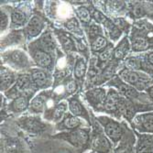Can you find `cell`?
<instances>
[{"label": "cell", "mask_w": 153, "mask_h": 153, "mask_svg": "<svg viewBox=\"0 0 153 153\" xmlns=\"http://www.w3.org/2000/svg\"><path fill=\"white\" fill-rule=\"evenodd\" d=\"M46 30V19L39 13H34L23 29L27 40L36 39Z\"/></svg>", "instance_id": "13"}, {"label": "cell", "mask_w": 153, "mask_h": 153, "mask_svg": "<svg viewBox=\"0 0 153 153\" xmlns=\"http://www.w3.org/2000/svg\"><path fill=\"white\" fill-rule=\"evenodd\" d=\"M53 153H72V151L67 148H62V149L55 150Z\"/></svg>", "instance_id": "39"}, {"label": "cell", "mask_w": 153, "mask_h": 153, "mask_svg": "<svg viewBox=\"0 0 153 153\" xmlns=\"http://www.w3.org/2000/svg\"><path fill=\"white\" fill-rule=\"evenodd\" d=\"M68 110L69 107L67 100H62L61 102L55 105V106L52 107L51 110L46 111L44 113V117L47 120L55 122L57 124L62 120L64 116L68 113Z\"/></svg>", "instance_id": "25"}, {"label": "cell", "mask_w": 153, "mask_h": 153, "mask_svg": "<svg viewBox=\"0 0 153 153\" xmlns=\"http://www.w3.org/2000/svg\"><path fill=\"white\" fill-rule=\"evenodd\" d=\"M107 90L105 87H93L85 92V99L94 112L102 113V107L106 99Z\"/></svg>", "instance_id": "15"}, {"label": "cell", "mask_w": 153, "mask_h": 153, "mask_svg": "<svg viewBox=\"0 0 153 153\" xmlns=\"http://www.w3.org/2000/svg\"><path fill=\"white\" fill-rule=\"evenodd\" d=\"M91 130L89 128H78L72 131L60 132L52 136L53 138L64 140L74 148L80 149L85 147L91 140Z\"/></svg>", "instance_id": "8"}, {"label": "cell", "mask_w": 153, "mask_h": 153, "mask_svg": "<svg viewBox=\"0 0 153 153\" xmlns=\"http://www.w3.org/2000/svg\"><path fill=\"white\" fill-rule=\"evenodd\" d=\"M19 74L12 69L1 64L0 67V90L1 93H5L9 90L18 79Z\"/></svg>", "instance_id": "23"}, {"label": "cell", "mask_w": 153, "mask_h": 153, "mask_svg": "<svg viewBox=\"0 0 153 153\" xmlns=\"http://www.w3.org/2000/svg\"><path fill=\"white\" fill-rule=\"evenodd\" d=\"M82 125V118H79L74 116L73 114H71L70 112H68L64 116L62 120L56 124V129L61 132L72 131V130L81 128Z\"/></svg>", "instance_id": "26"}, {"label": "cell", "mask_w": 153, "mask_h": 153, "mask_svg": "<svg viewBox=\"0 0 153 153\" xmlns=\"http://www.w3.org/2000/svg\"><path fill=\"white\" fill-rule=\"evenodd\" d=\"M99 127V123L94 125V129L91 136V146L95 153H111L112 144L105 132Z\"/></svg>", "instance_id": "14"}, {"label": "cell", "mask_w": 153, "mask_h": 153, "mask_svg": "<svg viewBox=\"0 0 153 153\" xmlns=\"http://www.w3.org/2000/svg\"><path fill=\"white\" fill-rule=\"evenodd\" d=\"M62 26L64 27V30L72 34L76 39L85 38V32H83L82 26L79 22L76 17H72L65 19L62 22Z\"/></svg>", "instance_id": "28"}, {"label": "cell", "mask_w": 153, "mask_h": 153, "mask_svg": "<svg viewBox=\"0 0 153 153\" xmlns=\"http://www.w3.org/2000/svg\"><path fill=\"white\" fill-rule=\"evenodd\" d=\"M130 52L132 51L128 36H123L114 48L112 61L120 64L122 62H125V60L129 56Z\"/></svg>", "instance_id": "22"}, {"label": "cell", "mask_w": 153, "mask_h": 153, "mask_svg": "<svg viewBox=\"0 0 153 153\" xmlns=\"http://www.w3.org/2000/svg\"><path fill=\"white\" fill-rule=\"evenodd\" d=\"M152 13V1H128L127 17L133 20V22L148 19Z\"/></svg>", "instance_id": "12"}, {"label": "cell", "mask_w": 153, "mask_h": 153, "mask_svg": "<svg viewBox=\"0 0 153 153\" xmlns=\"http://www.w3.org/2000/svg\"><path fill=\"white\" fill-rule=\"evenodd\" d=\"M117 75L123 82L142 93H145L149 87L153 85L152 76L143 72L131 70L125 66H123L117 72Z\"/></svg>", "instance_id": "4"}, {"label": "cell", "mask_w": 153, "mask_h": 153, "mask_svg": "<svg viewBox=\"0 0 153 153\" xmlns=\"http://www.w3.org/2000/svg\"><path fill=\"white\" fill-rule=\"evenodd\" d=\"M96 121L102 126L105 134L114 145L118 144L123 140L126 131L128 130V128H125V125L119 121L105 116L97 117Z\"/></svg>", "instance_id": "6"}, {"label": "cell", "mask_w": 153, "mask_h": 153, "mask_svg": "<svg viewBox=\"0 0 153 153\" xmlns=\"http://www.w3.org/2000/svg\"><path fill=\"white\" fill-rule=\"evenodd\" d=\"M107 85L112 87V88H115L124 97H126L127 99H128V100H130L136 104L153 106V104L149 101L146 93H142V92L137 91L133 86H131L125 82H123L118 77L117 74L115 75L107 82Z\"/></svg>", "instance_id": "3"}, {"label": "cell", "mask_w": 153, "mask_h": 153, "mask_svg": "<svg viewBox=\"0 0 153 153\" xmlns=\"http://www.w3.org/2000/svg\"><path fill=\"white\" fill-rule=\"evenodd\" d=\"M145 93L147 94V95H148V97H149V101L153 104V85H151L150 87H149V88L146 90Z\"/></svg>", "instance_id": "38"}, {"label": "cell", "mask_w": 153, "mask_h": 153, "mask_svg": "<svg viewBox=\"0 0 153 153\" xmlns=\"http://www.w3.org/2000/svg\"><path fill=\"white\" fill-rule=\"evenodd\" d=\"M21 145L17 138L1 140V153H19Z\"/></svg>", "instance_id": "34"}, {"label": "cell", "mask_w": 153, "mask_h": 153, "mask_svg": "<svg viewBox=\"0 0 153 153\" xmlns=\"http://www.w3.org/2000/svg\"><path fill=\"white\" fill-rule=\"evenodd\" d=\"M112 20L114 21V23L117 25V27L122 31V33L124 34V36L126 35H129L130 31H131V27H132V24L129 23V21L125 18V17H118V18H111Z\"/></svg>", "instance_id": "36"}, {"label": "cell", "mask_w": 153, "mask_h": 153, "mask_svg": "<svg viewBox=\"0 0 153 153\" xmlns=\"http://www.w3.org/2000/svg\"><path fill=\"white\" fill-rule=\"evenodd\" d=\"M140 72H143L153 77V51L140 53Z\"/></svg>", "instance_id": "33"}, {"label": "cell", "mask_w": 153, "mask_h": 153, "mask_svg": "<svg viewBox=\"0 0 153 153\" xmlns=\"http://www.w3.org/2000/svg\"><path fill=\"white\" fill-rule=\"evenodd\" d=\"M88 43L90 45V51L93 55L99 54L102 51H104L108 44L110 43L108 39L104 34H99L88 39Z\"/></svg>", "instance_id": "30"}, {"label": "cell", "mask_w": 153, "mask_h": 153, "mask_svg": "<svg viewBox=\"0 0 153 153\" xmlns=\"http://www.w3.org/2000/svg\"><path fill=\"white\" fill-rule=\"evenodd\" d=\"M29 53L30 59L38 68L44 69L53 74L57 55L52 54L41 48L36 40H33L29 45Z\"/></svg>", "instance_id": "5"}, {"label": "cell", "mask_w": 153, "mask_h": 153, "mask_svg": "<svg viewBox=\"0 0 153 153\" xmlns=\"http://www.w3.org/2000/svg\"><path fill=\"white\" fill-rule=\"evenodd\" d=\"M53 32L61 45L62 51L65 54L67 55L76 54L75 52H77V47L75 42V38L72 34H70L64 30L57 29V27H55Z\"/></svg>", "instance_id": "19"}, {"label": "cell", "mask_w": 153, "mask_h": 153, "mask_svg": "<svg viewBox=\"0 0 153 153\" xmlns=\"http://www.w3.org/2000/svg\"><path fill=\"white\" fill-rule=\"evenodd\" d=\"M90 4H91V2L89 3L88 6L82 5V6H77L74 8L75 16L82 27L88 26L94 21L93 17H92V11H91Z\"/></svg>", "instance_id": "31"}, {"label": "cell", "mask_w": 153, "mask_h": 153, "mask_svg": "<svg viewBox=\"0 0 153 153\" xmlns=\"http://www.w3.org/2000/svg\"><path fill=\"white\" fill-rule=\"evenodd\" d=\"M128 39L134 54L153 51V24L148 19L134 21Z\"/></svg>", "instance_id": "1"}, {"label": "cell", "mask_w": 153, "mask_h": 153, "mask_svg": "<svg viewBox=\"0 0 153 153\" xmlns=\"http://www.w3.org/2000/svg\"><path fill=\"white\" fill-rule=\"evenodd\" d=\"M9 19H10V15L5 9V7H2L1 10H0V30H1V34L4 33L8 27H10Z\"/></svg>", "instance_id": "37"}, {"label": "cell", "mask_w": 153, "mask_h": 153, "mask_svg": "<svg viewBox=\"0 0 153 153\" xmlns=\"http://www.w3.org/2000/svg\"><path fill=\"white\" fill-rule=\"evenodd\" d=\"M115 45L113 42H110L108 46L102 51L99 54L96 55V66L99 69L100 71H102L103 69L112 61L113 57V51H114Z\"/></svg>", "instance_id": "32"}, {"label": "cell", "mask_w": 153, "mask_h": 153, "mask_svg": "<svg viewBox=\"0 0 153 153\" xmlns=\"http://www.w3.org/2000/svg\"><path fill=\"white\" fill-rule=\"evenodd\" d=\"M148 19H149V21H150V22H151V23L153 24V13H152L151 15H150V16H149V17L148 18Z\"/></svg>", "instance_id": "40"}, {"label": "cell", "mask_w": 153, "mask_h": 153, "mask_svg": "<svg viewBox=\"0 0 153 153\" xmlns=\"http://www.w3.org/2000/svg\"><path fill=\"white\" fill-rule=\"evenodd\" d=\"M30 91H36V90L33 87L30 74L27 72H26L23 74H19L15 85L9 90L2 94H4V95L7 97V99L13 100L17 98L18 96Z\"/></svg>", "instance_id": "11"}, {"label": "cell", "mask_w": 153, "mask_h": 153, "mask_svg": "<svg viewBox=\"0 0 153 153\" xmlns=\"http://www.w3.org/2000/svg\"><path fill=\"white\" fill-rule=\"evenodd\" d=\"M104 11L112 18L127 17L128 2L127 1H99Z\"/></svg>", "instance_id": "20"}, {"label": "cell", "mask_w": 153, "mask_h": 153, "mask_svg": "<svg viewBox=\"0 0 153 153\" xmlns=\"http://www.w3.org/2000/svg\"><path fill=\"white\" fill-rule=\"evenodd\" d=\"M10 27L11 30H19L24 29L30 18L32 17V10L30 1L20 3L19 6L10 10Z\"/></svg>", "instance_id": "7"}, {"label": "cell", "mask_w": 153, "mask_h": 153, "mask_svg": "<svg viewBox=\"0 0 153 153\" xmlns=\"http://www.w3.org/2000/svg\"><path fill=\"white\" fill-rule=\"evenodd\" d=\"M53 91L52 90H43L35 94L30 104L29 112L31 115H39L45 113L47 110L50 101L52 97Z\"/></svg>", "instance_id": "17"}, {"label": "cell", "mask_w": 153, "mask_h": 153, "mask_svg": "<svg viewBox=\"0 0 153 153\" xmlns=\"http://www.w3.org/2000/svg\"><path fill=\"white\" fill-rule=\"evenodd\" d=\"M135 134V153H153V134Z\"/></svg>", "instance_id": "27"}, {"label": "cell", "mask_w": 153, "mask_h": 153, "mask_svg": "<svg viewBox=\"0 0 153 153\" xmlns=\"http://www.w3.org/2000/svg\"><path fill=\"white\" fill-rule=\"evenodd\" d=\"M92 153H94V152H92Z\"/></svg>", "instance_id": "41"}, {"label": "cell", "mask_w": 153, "mask_h": 153, "mask_svg": "<svg viewBox=\"0 0 153 153\" xmlns=\"http://www.w3.org/2000/svg\"><path fill=\"white\" fill-rule=\"evenodd\" d=\"M25 35L23 30H11L9 34H7L5 38L1 39V51H6V48L19 45L22 43V40H25Z\"/></svg>", "instance_id": "29"}, {"label": "cell", "mask_w": 153, "mask_h": 153, "mask_svg": "<svg viewBox=\"0 0 153 153\" xmlns=\"http://www.w3.org/2000/svg\"><path fill=\"white\" fill-rule=\"evenodd\" d=\"M1 64L12 69L15 72L27 71L36 67L27 52L21 49H8L1 53Z\"/></svg>", "instance_id": "2"}, {"label": "cell", "mask_w": 153, "mask_h": 153, "mask_svg": "<svg viewBox=\"0 0 153 153\" xmlns=\"http://www.w3.org/2000/svg\"><path fill=\"white\" fill-rule=\"evenodd\" d=\"M30 74L33 87L36 91L49 90L51 86L53 87L54 77L53 74L44 70V69L33 67L27 72Z\"/></svg>", "instance_id": "10"}, {"label": "cell", "mask_w": 153, "mask_h": 153, "mask_svg": "<svg viewBox=\"0 0 153 153\" xmlns=\"http://www.w3.org/2000/svg\"><path fill=\"white\" fill-rule=\"evenodd\" d=\"M63 85H64L65 95H66V97H68V98L75 95V94L77 93V91L79 89V83L72 76L68 77L63 82Z\"/></svg>", "instance_id": "35"}, {"label": "cell", "mask_w": 153, "mask_h": 153, "mask_svg": "<svg viewBox=\"0 0 153 153\" xmlns=\"http://www.w3.org/2000/svg\"><path fill=\"white\" fill-rule=\"evenodd\" d=\"M87 62L88 60L82 56V55H75V62L73 70V77L78 83H81V85H82L85 82V78L88 72Z\"/></svg>", "instance_id": "24"}, {"label": "cell", "mask_w": 153, "mask_h": 153, "mask_svg": "<svg viewBox=\"0 0 153 153\" xmlns=\"http://www.w3.org/2000/svg\"><path fill=\"white\" fill-rule=\"evenodd\" d=\"M17 124L22 130L33 136L42 134L48 127L47 123H45L38 115L21 117L18 118Z\"/></svg>", "instance_id": "9"}, {"label": "cell", "mask_w": 153, "mask_h": 153, "mask_svg": "<svg viewBox=\"0 0 153 153\" xmlns=\"http://www.w3.org/2000/svg\"><path fill=\"white\" fill-rule=\"evenodd\" d=\"M130 126L135 133L153 134V111L138 113L130 123Z\"/></svg>", "instance_id": "16"}, {"label": "cell", "mask_w": 153, "mask_h": 153, "mask_svg": "<svg viewBox=\"0 0 153 153\" xmlns=\"http://www.w3.org/2000/svg\"><path fill=\"white\" fill-rule=\"evenodd\" d=\"M37 91H30L27 92L19 96H18L17 98L11 100L7 106V109L8 112L12 114H21L25 111L29 110L30 101L35 96Z\"/></svg>", "instance_id": "18"}, {"label": "cell", "mask_w": 153, "mask_h": 153, "mask_svg": "<svg viewBox=\"0 0 153 153\" xmlns=\"http://www.w3.org/2000/svg\"><path fill=\"white\" fill-rule=\"evenodd\" d=\"M67 102H68L69 112L79 118L85 119L89 124H91V118H90V114L88 112V110L83 105L82 100L80 99V97L77 94L72 97H69L67 99Z\"/></svg>", "instance_id": "21"}]
</instances>
